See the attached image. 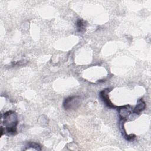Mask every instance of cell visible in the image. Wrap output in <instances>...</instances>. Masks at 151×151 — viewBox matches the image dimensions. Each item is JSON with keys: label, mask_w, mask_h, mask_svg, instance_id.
Here are the masks:
<instances>
[{"label": "cell", "mask_w": 151, "mask_h": 151, "mask_svg": "<svg viewBox=\"0 0 151 151\" xmlns=\"http://www.w3.org/2000/svg\"><path fill=\"white\" fill-rule=\"evenodd\" d=\"M26 147L28 148H26L25 150H28V149H30L31 148L33 149L34 150H41V146L35 143V142H29L28 143H27L26 145Z\"/></svg>", "instance_id": "ba28073f"}, {"label": "cell", "mask_w": 151, "mask_h": 151, "mask_svg": "<svg viewBox=\"0 0 151 151\" xmlns=\"http://www.w3.org/2000/svg\"><path fill=\"white\" fill-rule=\"evenodd\" d=\"M87 22L81 18H78L76 22V27L78 32L83 33L86 31Z\"/></svg>", "instance_id": "52a82bcc"}, {"label": "cell", "mask_w": 151, "mask_h": 151, "mask_svg": "<svg viewBox=\"0 0 151 151\" xmlns=\"http://www.w3.org/2000/svg\"><path fill=\"white\" fill-rule=\"evenodd\" d=\"M146 107V104L143 99H140L137 102L136 106L132 109V113L136 114H139Z\"/></svg>", "instance_id": "8992f818"}, {"label": "cell", "mask_w": 151, "mask_h": 151, "mask_svg": "<svg viewBox=\"0 0 151 151\" xmlns=\"http://www.w3.org/2000/svg\"><path fill=\"white\" fill-rule=\"evenodd\" d=\"M1 126L4 127L5 133L9 135H15L17 133V125L18 118L17 113L14 111L9 110L1 114Z\"/></svg>", "instance_id": "6da1fadb"}, {"label": "cell", "mask_w": 151, "mask_h": 151, "mask_svg": "<svg viewBox=\"0 0 151 151\" xmlns=\"http://www.w3.org/2000/svg\"><path fill=\"white\" fill-rule=\"evenodd\" d=\"M132 109L133 107L129 104L117 107V110L120 119L126 120L129 115L132 113Z\"/></svg>", "instance_id": "277c9868"}, {"label": "cell", "mask_w": 151, "mask_h": 151, "mask_svg": "<svg viewBox=\"0 0 151 151\" xmlns=\"http://www.w3.org/2000/svg\"><path fill=\"white\" fill-rule=\"evenodd\" d=\"M111 91L110 88H107L102 90L99 93V97L101 101L104 103V104L107 106L109 108L111 109H115L116 107H117V106L114 105L112 102L110 101L109 96V93Z\"/></svg>", "instance_id": "3957f363"}, {"label": "cell", "mask_w": 151, "mask_h": 151, "mask_svg": "<svg viewBox=\"0 0 151 151\" xmlns=\"http://www.w3.org/2000/svg\"><path fill=\"white\" fill-rule=\"evenodd\" d=\"M25 61H14V62H12L11 64L12 66H15V65H17V66H20V65H24L26 63H24Z\"/></svg>", "instance_id": "9c48e42d"}, {"label": "cell", "mask_w": 151, "mask_h": 151, "mask_svg": "<svg viewBox=\"0 0 151 151\" xmlns=\"http://www.w3.org/2000/svg\"><path fill=\"white\" fill-rule=\"evenodd\" d=\"M81 97L79 96H70L66 99L63 101V106L65 110H71L76 109L80 105Z\"/></svg>", "instance_id": "7a4b0ae2"}, {"label": "cell", "mask_w": 151, "mask_h": 151, "mask_svg": "<svg viewBox=\"0 0 151 151\" xmlns=\"http://www.w3.org/2000/svg\"><path fill=\"white\" fill-rule=\"evenodd\" d=\"M126 120H120V122H119V129L120 130V132L122 133V136L127 141H132L133 140L135 137H136V135L134 134H128L125 130V128L124 127V122Z\"/></svg>", "instance_id": "5b68a950"}]
</instances>
